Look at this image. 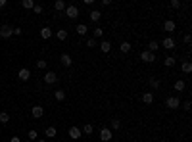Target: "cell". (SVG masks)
<instances>
[{
  "mask_svg": "<svg viewBox=\"0 0 192 142\" xmlns=\"http://www.w3.org/2000/svg\"><path fill=\"white\" fill-rule=\"evenodd\" d=\"M65 15H67L69 19H77L79 17V8L73 6V4L71 6H65Z\"/></svg>",
  "mask_w": 192,
  "mask_h": 142,
  "instance_id": "cell-1",
  "label": "cell"
},
{
  "mask_svg": "<svg viewBox=\"0 0 192 142\" xmlns=\"http://www.w3.org/2000/svg\"><path fill=\"white\" fill-rule=\"evenodd\" d=\"M165 106L169 108V109H177V108H181V100H179L177 96H169V98H167V102H165Z\"/></svg>",
  "mask_w": 192,
  "mask_h": 142,
  "instance_id": "cell-2",
  "label": "cell"
},
{
  "mask_svg": "<svg viewBox=\"0 0 192 142\" xmlns=\"http://www.w3.org/2000/svg\"><path fill=\"white\" fill-rule=\"evenodd\" d=\"M12 35H14V29H12L10 25H2L0 27V36H2V39H10Z\"/></svg>",
  "mask_w": 192,
  "mask_h": 142,
  "instance_id": "cell-3",
  "label": "cell"
},
{
  "mask_svg": "<svg viewBox=\"0 0 192 142\" xmlns=\"http://www.w3.org/2000/svg\"><path fill=\"white\" fill-rule=\"evenodd\" d=\"M140 60H142V62H146V63H152V62H156V56H154L152 52L144 50V52L140 54Z\"/></svg>",
  "mask_w": 192,
  "mask_h": 142,
  "instance_id": "cell-4",
  "label": "cell"
},
{
  "mask_svg": "<svg viewBox=\"0 0 192 142\" xmlns=\"http://www.w3.org/2000/svg\"><path fill=\"white\" fill-rule=\"evenodd\" d=\"M100 138H102V142H110V140H112V131H110L108 127H102V131H100Z\"/></svg>",
  "mask_w": 192,
  "mask_h": 142,
  "instance_id": "cell-5",
  "label": "cell"
},
{
  "mask_svg": "<svg viewBox=\"0 0 192 142\" xmlns=\"http://www.w3.org/2000/svg\"><path fill=\"white\" fill-rule=\"evenodd\" d=\"M31 115L35 117V119H40V117L44 115V108H42V106H33V109H31Z\"/></svg>",
  "mask_w": 192,
  "mask_h": 142,
  "instance_id": "cell-6",
  "label": "cell"
},
{
  "mask_svg": "<svg viewBox=\"0 0 192 142\" xmlns=\"http://www.w3.org/2000/svg\"><path fill=\"white\" fill-rule=\"evenodd\" d=\"M56 81H58V75H56L54 71H46V75H44V83H48V84H54Z\"/></svg>",
  "mask_w": 192,
  "mask_h": 142,
  "instance_id": "cell-7",
  "label": "cell"
},
{
  "mask_svg": "<svg viewBox=\"0 0 192 142\" xmlns=\"http://www.w3.org/2000/svg\"><path fill=\"white\" fill-rule=\"evenodd\" d=\"M60 62H62V66H65V67H71L73 66V60H71V56H69V54H62V56H60Z\"/></svg>",
  "mask_w": 192,
  "mask_h": 142,
  "instance_id": "cell-8",
  "label": "cell"
},
{
  "mask_svg": "<svg viewBox=\"0 0 192 142\" xmlns=\"http://www.w3.org/2000/svg\"><path fill=\"white\" fill-rule=\"evenodd\" d=\"M69 136H71V138L73 140H75V138H81V129L79 127H69Z\"/></svg>",
  "mask_w": 192,
  "mask_h": 142,
  "instance_id": "cell-9",
  "label": "cell"
},
{
  "mask_svg": "<svg viewBox=\"0 0 192 142\" xmlns=\"http://www.w3.org/2000/svg\"><path fill=\"white\" fill-rule=\"evenodd\" d=\"M18 77H19V79H21V81H29V77H31V71L27 69V67H23V69H19Z\"/></svg>",
  "mask_w": 192,
  "mask_h": 142,
  "instance_id": "cell-10",
  "label": "cell"
},
{
  "mask_svg": "<svg viewBox=\"0 0 192 142\" xmlns=\"http://www.w3.org/2000/svg\"><path fill=\"white\" fill-rule=\"evenodd\" d=\"M161 46H165L167 50H171V48H175V40L171 39V36H167V39H163V42H161Z\"/></svg>",
  "mask_w": 192,
  "mask_h": 142,
  "instance_id": "cell-11",
  "label": "cell"
},
{
  "mask_svg": "<svg viewBox=\"0 0 192 142\" xmlns=\"http://www.w3.org/2000/svg\"><path fill=\"white\" fill-rule=\"evenodd\" d=\"M163 29H165L167 33H173V31H175V21H171V19H167V21L163 23Z\"/></svg>",
  "mask_w": 192,
  "mask_h": 142,
  "instance_id": "cell-12",
  "label": "cell"
},
{
  "mask_svg": "<svg viewBox=\"0 0 192 142\" xmlns=\"http://www.w3.org/2000/svg\"><path fill=\"white\" fill-rule=\"evenodd\" d=\"M40 36H42L44 40L50 39V36H52V29H50V27H42V29H40Z\"/></svg>",
  "mask_w": 192,
  "mask_h": 142,
  "instance_id": "cell-13",
  "label": "cell"
},
{
  "mask_svg": "<svg viewBox=\"0 0 192 142\" xmlns=\"http://www.w3.org/2000/svg\"><path fill=\"white\" fill-rule=\"evenodd\" d=\"M100 50L104 52V54H108V52L112 50V42H108V40H102V44H100Z\"/></svg>",
  "mask_w": 192,
  "mask_h": 142,
  "instance_id": "cell-14",
  "label": "cell"
},
{
  "mask_svg": "<svg viewBox=\"0 0 192 142\" xmlns=\"http://www.w3.org/2000/svg\"><path fill=\"white\" fill-rule=\"evenodd\" d=\"M142 102L144 104H152L154 102V94L152 92H144V94H142Z\"/></svg>",
  "mask_w": 192,
  "mask_h": 142,
  "instance_id": "cell-15",
  "label": "cell"
},
{
  "mask_svg": "<svg viewBox=\"0 0 192 142\" xmlns=\"http://www.w3.org/2000/svg\"><path fill=\"white\" fill-rule=\"evenodd\" d=\"M131 48H133V46H131V42H127V40L119 44V50H121V52H125V54H127V52H131Z\"/></svg>",
  "mask_w": 192,
  "mask_h": 142,
  "instance_id": "cell-16",
  "label": "cell"
},
{
  "mask_svg": "<svg viewBox=\"0 0 192 142\" xmlns=\"http://www.w3.org/2000/svg\"><path fill=\"white\" fill-rule=\"evenodd\" d=\"M54 8H56V12H65V2H62V0H56V2H54Z\"/></svg>",
  "mask_w": 192,
  "mask_h": 142,
  "instance_id": "cell-17",
  "label": "cell"
},
{
  "mask_svg": "<svg viewBox=\"0 0 192 142\" xmlns=\"http://www.w3.org/2000/svg\"><path fill=\"white\" fill-rule=\"evenodd\" d=\"M100 17H102V14H100V12H98V10H92L91 12V19H92V21H100Z\"/></svg>",
  "mask_w": 192,
  "mask_h": 142,
  "instance_id": "cell-18",
  "label": "cell"
},
{
  "mask_svg": "<svg viewBox=\"0 0 192 142\" xmlns=\"http://www.w3.org/2000/svg\"><path fill=\"white\" fill-rule=\"evenodd\" d=\"M158 48H160V44H158L156 40H150V44H148V52H152V54H154Z\"/></svg>",
  "mask_w": 192,
  "mask_h": 142,
  "instance_id": "cell-19",
  "label": "cell"
},
{
  "mask_svg": "<svg viewBox=\"0 0 192 142\" xmlns=\"http://www.w3.org/2000/svg\"><path fill=\"white\" fill-rule=\"evenodd\" d=\"M75 31H77V33H79L81 36H83V35H87L88 27H87V25H83V23H81V25H77V29H75Z\"/></svg>",
  "mask_w": 192,
  "mask_h": 142,
  "instance_id": "cell-20",
  "label": "cell"
},
{
  "mask_svg": "<svg viewBox=\"0 0 192 142\" xmlns=\"http://www.w3.org/2000/svg\"><path fill=\"white\" fill-rule=\"evenodd\" d=\"M21 6L25 8V10H33V8H35V2H33V0H23Z\"/></svg>",
  "mask_w": 192,
  "mask_h": 142,
  "instance_id": "cell-21",
  "label": "cell"
},
{
  "mask_svg": "<svg viewBox=\"0 0 192 142\" xmlns=\"http://www.w3.org/2000/svg\"><path fill=\"white\" fill-rule=\"evenodd\" d=\"M54 98L58 100V102H62V100H65V92L64 90H56L54 92Z\"/></svg>",
  "mask_w": 192,
  "mask_h": 142,
  "instance_id": "cell-22",
  "label": "cell"
},
{
  "mask_svg": "<svg viewBox=\"0 0 192 142\" xmlns=\"http://www.w3.org/2000/svg\"><path fill=\"white\" fill-rule=\"evenodd\" d=\"M181 69L185 71V73H190V71H192V63H190V62H183Z\"/></svg>",
  "mask_w": 192,
  "mask_h": 142,
  "instance_id": "cell-23",
  "label": "cell"
},
{
  "mask_svg": "<svg viewBox=\"0 0 192 142\" xmlns=\"http://www.w3.org/2000/svg\"><path fill=\"white\" fill-rule=\"evenodd\" d=\"M83 133H87V135H88V136H91V135H92V133H94V127H92V125H91V123H87V125H85V127H83Z\"/></svg>",
  "mask_w": 192,
  "mask_h": 142,
  "instance_id": "cell-24",
  "label": "cell"
},
{
  "mask_svg": "<svg viewBox=\"0 0 192 142\" xmlns=\"http://www.w3.org/2000/svg\"><path fill=\"white\" fill-rule=\"evenodd\" d=\"M185 87H186V84H185V81H177V83H175V90H179V92H183V90H185Z\"/></svg>",
  "mask_w": 192,
  "mask_h": 142,
  "instance_id": "cell-25",
  "label": "cell"
},
{
  "mask_svg": "<svg viewBox=\"0 0 192 142\" xmlns=\"http://www.w3.org/2000/svg\"><path fill=\"white\" fill-rule=\"evenodd\" d=\"M165 66L167 67H173L175 66V58H173V56H167V58H165Z\"/></svg>",
  "mask_w": 192,
  "mask_h": 142,
  "instance_id": "cell-26",
  "label": "cell"
},
{
  "mask_svg": "<svg viewBox=\"0 0 192 142\" xmlns=\"http://www.w3.org/2000/svg\"><path fill=\"white\" fill-rule=\"evenodd\" d=\"M46 136H48V138H54V136H56V129L54 127H48L46 129Z\"/></svg>",
  "mask_w": 192,
  "mask_h": 142,
  "instance_id": "cell-27",
  "label": "cell"
},
{
  "mask_svg": "<svg viewBox=\"0 0 192 142\" xmlns=\"http://www.w3.org/2000/svg\"><path fill=\"white\" fill-rule=\"evenodd\" d=\"M92 33H94V39H100V36L104 35V29H102V27H96V29L92 31Z\"/></svg>",
  "mask_w": 192,
  "mask_h": 142,
  "instance_id": "cell-28",
  "label": "cell"
},
{
  "mask_svg": "<svg viewBox=\"0 0 192 142\" xmlns=\"http://www.w3.org/2000/svg\"><path fill=\"white\" fill-rule=\"evenodd\" d=\"M8 121H10V115H8L6 111H2L0 113V123H8Z\"/></svg>",
  "mask_w": 192,
  "mask_h": 142,
  "instance_id": "cell-29",
  "label": "cell"
},
{
  "mask_svg": "<svg viewBox=\"0 0 192 142\" xmlns=\"http://www.w3.org/2000/svg\"><path fill=\"white\" fill-rule=\"evenodd\" d=\"M112 129H113V131H119V129H121L119 119H113V121H112Z\"/></svg>",
  "mask_w": 192,
  "mask_h": 142,
  "instance_id": "cell-30",
  "label": "cell"
},
{
  "mask_svg": "<svg viewBox=\"0 0 192 142\" xmlns=\"http://www.w3.org/2000/svg\"><path fill=\"white\" fill-rule=\"evenodd\" d=\"M150 87L152 88H160V81L158 79H150Z\"/></svg>",
  "mask_w": 192,
  "mask_h": 142,
  "instance_id": "cell-31",
  "label": "cell"
},
{
  "mask_svg": "<svg viewBox=\"0 0 192 142\" xmlns=\"http://www.w3.org/2000/svg\"><path fill=\"white\" fill-rule=\"evenodd\" d=\"M58 39L60 40H65V39H67V31H58Z\"/></svg>",
  "mask_w": 192,
  "mask_h": 142,
  "instance_id": "cell-32",
  "label": "cell"
},
{
  "mask_svg": "<svg viewBox=\"0 0 192 142\" xmlns=\"http://www.w3.org/2000/svg\"><path fill=\"white\" fill-rule=\"evenodd\" d=\"M37 67H39V69H46V62H44V60H39V62H37Z\"/></svg>",
  "mask_w": 192,
  "mask_h": 142,
  "instance_id": "cell-33",
  "label": "cell"
},
{
  "mask_svg": "<svg viewBox=\"0 0 192 142\" xmlns=\"http://www.w3.org/2000/svg\"><path fill=\"white\" fill-rule=\"evenodd\" d=\"M87 46H88V48H94V46H96V39H88Z\"/></svg>",
  "mask_w": 192,
  "mask_h": 142,
  "instance_id": "cell-34",
  "label": "cell"
},
{
  "mask_svg": "<svg viewBox=\"0 0 192 142\" xmlns=\"http://www.w3.org/2000/svg\"><path fill=\"white\" fill-rule=\"evenodd\" d=\"M171 8H181V0H171Z\"/></svg>",
  "mask_w": 192,
  "mask_h": 142,
  "instance_id": "cell-35",
  "label": "cell"
},
{
  "mask_svg": "<svg viewBox=\"0 0 192 142\" xmlns=\"http://www.w3.org/2000/svg\"><path fill=\"white\" fill-rule=\"evenodd\" d=\"M29 140H37V131H29Z\"/></svg>",
  "mask_w": 192,
  "mask_h": 142,
  "instance_id": "cell-36",
  "label": "cell"
},
{
  "mask_svg": "<svg viewBox=\"0 0 192 142\" xmlns=\"http://www.w3.org/2000/svg\"><path fill=\"white\" fill-rule=\"evenodd\" d=\"M33 10H35V14H42V6H39V4H35Z\"/></svg>",
  "mask_w": 192,
  "mask_h": 142,
  "instance_id": "cell-37",
  "label": "cell"
},
{
  "mask_svg": "<svg viewBox=\"0 0 192 142\" xmlns=\"http://www.w3.org/2000/svg\"><path fill=\"white\" fill-rule=\"evenodd\" d=\"M183 109H185V111H188V109H190V102H188V100L183 104Z\"/></svg>",
  "mask_w": 192,
  "mask_h": 142,
  "instance_id": "cell-38",
  "label": "cell"
},
{
  "mask_svg": "<svg viewBox=\"0 0 192 142\" xmlns=\"http://www.w3.org/2000/svg\"><path fill=\"white\" fill-rule=\"evenodd\" d=\"M192 42V39H190V35H185V44H190Z\"/></svg>",
  "mask_w": 192,
  "mask_h": 142,
  "instance_id": "cell-39",
  "label": "cell"
},
{
  "mask_svg": "<svg viewBox=\"0 0 192 142\" xmlns=\"http://www.w3.org/2000/svg\"><path fill=\"white\" fill-rule=\"evenodd\" d=\"M21 33H23V31L19 29V27H15V29H14V35H18V36H19V35H21Z\"/></svg>",
  "mask_w": 192,
  "mask_h": 142,
  "instance_id": "cell-40",
  "label": "cell"
},
{
  "mask_svg": "<svg viewBox=\"0 0 192 142\" xmlns=\"http://www.w3.org/2000/svg\"><path fill=\"white\" fill-rule=\"evenodd\" d=\"M10 142H21V140H19L18 136H12V140H10Z\"/></svg>",
  "mask_w": 192,
  "mask_h": 142,
  "instance_id": "cell-41",
  "label": "cell"
},
{
  "mask_svg": "<svg viewBox=\"0 0 192 142\" xmlns=\"http://www.w3.org/2000/svg\"><path fill=\"white\" fill-rule=\"evenodd\" d=\"M6 6V0H0V8H4Z\"/></svg>",
  "mask_w": 192,
  "mask_h": 142,
  "instance_id": "cell-42",
  "label": "cell"
},
{
  "mask_svg": "<svg viewBox=\"0 0 192 142\" xmlns=\"http://www.w3.org/2000/svg\"><path fill=\"white\" fill-rule=\"evenodd\" d=\"M37 142H46V140H37Z\"/></svg>",
  "mask_w": 192,
  "mask_h": 142,
  "instance_id": "cell-43",
  "label": "cell"
}]
</instances>
